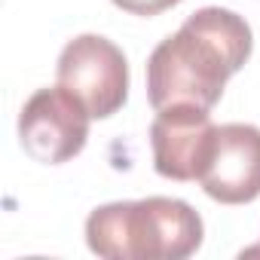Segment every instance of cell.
Segmentation results:
<instances>
[{"label": "cell", "instance_id": "6", "mask_svg": "<svg viewBox=\"0 0 260 260\" xmlns=\"http://www.w3.org/2000/svg\"><path fill=\"white\" fill-rule=\"evenodd\" d=\"M217 125L208 110L193 104H172L156 110L150 122L153 169L169 181H199Z\"/></svg>", "mask_w": 260, "mask_h": 260}, {"label": "cell", "instance_id": "7", "mask_svg": "<svg viewBox=\"0 0 260 260\" xmlns=\"http://www.w3.org/2000/svg\"><path fill=\"white\" fill-rule=\"evenodd\" d=\"M181 0H113V7H119L122 13H132V16H159L172 7H178Z\"/></svg>", "mask_w": 260, "mask_h": 260}, {"label": "cell", "instance_id": "1", "mask_svg": "<svg viewBox=\"0 0 260 260\" xmlns=\"http://www.w3.org/2000/svg\"><path fill=\"white\" fill-rule=\"evenodd\" d=\"M248 22L223 7L196 10L147 58V98L153 110L193 104L211 110L233 74L251 55Z\"/></svg>", "mask_w": 260, "mask_h": 260}, {"label": "cell", "instance_id": "5", "mask_svg": "<svg viewBox=\"0 0 260 260\" xmlns=\"http://www.w3.org/2000/svg\"><path fill=\"white\" fill-rule=\"evenodd\" d=\"M199 184L214 202H254L260 196V128L251 122L217 125Z\"/></svg>", "mask_w": 260, "mask_h": 260}, {"label": "cell", "instance_id": "4", "mask_svg": "<svg viewBox=\"0 0 260 260\" xmlns=\"http://www.w3.org/2000/svg\"><path fill=\"white\" fill-rule=\"evenodd\" d=\"M92 113L64 86L37 89L19 113V141L43 166H61L83 153Z\"/></svg>", "mask_w": 260, "mask_h": 260}, {"label": "cell", "instance_id": "2", "mask_svg": "<svg viewBox=\"0 0 260 260\" xmlns=\"http://www.w3.org/2000/svg\"><path fill=\"white\" fill-rule=\"evenodd\" d=\"M202 236L193 205L169 196L110 202L86 220L89 251L107 260H184L199 251Z\"/></svg>", "mask_w": 260, "mask_h": 260}, {"label": "cell", "instance_id": "3", "mask_svg": "<svg viewBox=\"0 0 260 260\" xmlns=\"http://www.w3.org/2000/svg\"><path fill=\"white\" fill-rule=\"evenodd\" d=\"M58 86L77 95L92 119L113 116L128 98V61L122 49L101 34L74 37L55 64Z\"/></svg>", "mask_w": 260, "mask_h": 260}]
</instances>
